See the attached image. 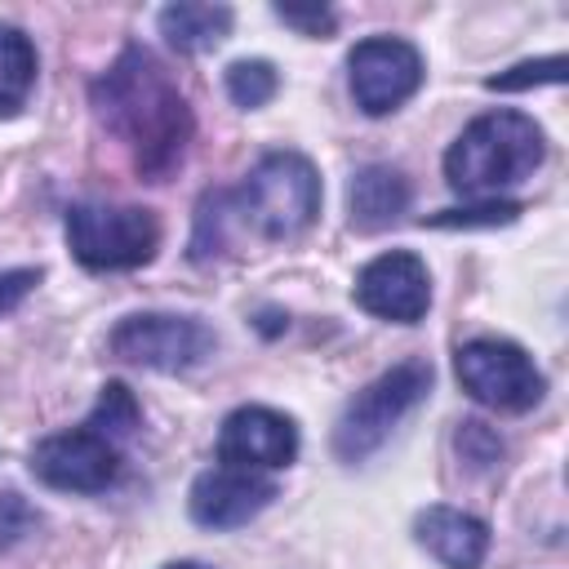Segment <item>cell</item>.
Returning a JSON list of instances; mask_svg holds the SVG:
<instances>
[{
    "label": "cell",
    "mask_w": 569,
    "mask_h": 569,
    "mask_svg": "<svg viewBox=\"0 0 569 569\" xmlns=\"http://www.w3.org/2000/svg\"><path fill=\"white\" fill-rule=\"evenodd\" d=\"M422 53L400 36H369L347 53V84L365 116H391L422 89Z\"/></svg>",
    "instance_id": "obj_9"
},
{
    "label": "cell",
    "mask_w": 569,
    "mask_h": 569,
    "mask_svg": "<svg viewBox=\"0 0 569 569\" xmlns=\"http://www.w3.org/2000/svg\"><path fill=\"white\" fill-rule=\"evenodd\" d=\"M298 458V427L271 405H240L218 427V462L249 471H280Z\"/></svg>",
    "instance_id": "obj_12"
},
{
    "label": "cell",
    "mask_w": 569,
    "mask_h": 569,
    "mask_svg": "<svg viewBox=\"0 0 569 569\" xmlns=\"http://www.w3.org/2000/svg\"><path fill=\"white\" fill-rule=\"evenodd\" d=\"M89 422H93V427H102L111 440H120V445H124V440L138 431V422H142L138 396H133L124 382H102L98 405L89 409Z\"/></svg>",
    "instance_id": "obj_18"
},
{
    "label": "cell",
    "mask_w": 569,
    "mask_h": 569,
    "mask_svg": "<svg viewBox=\"0 0 569 569\" xmlns=\"http://www.w3.org/2000/svg\"><path fill=\"white\" fill-rule=\"evenodd\" d=\"M40 280H44V271H40V267H9V271H0V316L18 311V307H22V298H27Z\"/></svg>",
    "instance_id": "obj_25"
},
{
    "label": "cell",
    "mask_w": 569,
    "mask_h": 569,
    "mask_svg": "<svg viewBox=\"0 0 569 569\" xmlns=\"http://www.w3.org/2000/svg\"><path fill=\"white\" fill-rule=\"evenodd\" d=\"M89 102L102 129L133 151V169L147 182H164L182 164L196 116L151 49L124 44L116 62L93 80Z\"/></svg>",
    "instance_id": "obj_1"
},
{
    "label": "cell",
    "mask_w": 569,
    "mask_h": 569,
    "mask_svg": "<svg viewBox=\"0 0 569 569\" xmlns=\"http://www.w3.org/2000/svg\"><path fill=\"white\" fill-rule=\"evenodd\" d=\"M409 178L396 164H360L347 182V222L356 231H382L409 209Z\"/></svg>",
    "instance_id": "obj_14"
},
{
    "label": "cell",
    "mask_w": 569,
    "mask_h": 569,
    "mask_svg": "<svg viewBox=\"0 0 569 569\" xmlns=\"http://www.w3.org/2000/svg\"><path fill=\"white\" fill-rule=\"evenodd\" d=\"M453 449H458V458H462L471 471H493V467L502 462V453H507L502 436H498L489 422H480V418H462V422H458Z\"/></svg>",
    "instance_id": "obj_21"
},
{
    "label": "cell",
    "mask_w": 569,
    "mask_h": 569,
    "mask_svg": "<svg viewBox=\"0 0 569 569\" xmlns=\"http://www.w3.org/2000/svg\"><path fill=\"white\" fill-rule=\"evenodd\" d=\"M227 209H231V191H204L200 204H196V231H191V262H209L227 249V236H222V222H227Z\"/></svg>",
    "instance_id": "obj_19"
},
{
    "label": "cell",
    "mask_w": 569,
    "mask_h": 569,
    "mask_svg": "<svg viewBox=\"0 0 569 569\" xmlns=\"http://www.w3.org/2000/svg\"><path fill=\"white\" fill-rule=\"evenodd\" d=\"M427 391H431V365L418 356L378 373L369 387H360L342 405V413L333 422V458L365 462L369 453H378L382 440L400 427V418L427 400Z\"/></svg>",
    "instance_id": "obj_4"
},
{
    "label": "cell",
    "mask_w": 569,
    "mask_h": 569,
    "mask_svg": "<svg viewBox=\"0 0 569 569\" xmlns=\"http://www.w3.org/2000/svg\"><path fill=\"white\" fill-rule=\"evenodd\" d=\"M271 13L284 22V27H298L302 36H329L338 27L333 9L325 4H271Z\"/></svg>",
    "instance_id": "obj_23"
},
{
    "label": "cell",
    "mask_w": 569,
    "mask_h": 569,
    "mask_svg": "<svg viewBox=\"0 0 569 569\" xmlns=\"http://www.w3.org/2000/svg\"><path fill=\"white\" fill-rule=\"evenodd\" d=\"M107 347L124 365H142V369H156V373H187V369H196L213 356L218 333L200 316L133 311L111 329Z\"/></svg>",
    "instance_id": "obj_7"
},
{
    "label": "cell",
    "mask_w": 569,
    "mask_h": 569,
    "mask_svg": "<svg viewBox=\"0 0 569 569\" xmlns=\"http://www.w3.org/2000/svg\"><path fill=\"white\" fill-rule=\"evenodd\" d=\"M520 200H471V204H458V209H440V213H427L422 227H507L520 218Z\"/></svg>",
    "instance_id": "obj_20"
},
{
    "label": "cell",
    "mask_w": 569,
    "mask_h": 569,
    "mask_svg": "<svg viewBox=\"0 0 569 569\" xmlns=\"http://www.w3.org/2000/svg\"><path fill=\"white\" fill-rule=\"evenodd\" d=\"M62 227L76 262L89 271H133L151 262L160 249V222L142 204L80 200L67 209Z\"/></svg>",
    "instance_id": "obj_5"
},
{
    "label": "cell",
    "mask_w": 569,
    "mask_h": 569,
    "mask_svg": "<svg viewBox=\"0 0 569 569\" xmlns=\"http://www.w3.org/2000/svg\"><path fill=\"white\" fill-rule=\"evenodd\" d=\"M36 529V511L18 493H0V547H13Z\"/></svg>",
    "instance_id": "obj_24"
},
{
    "label": "cell",
    "mask_w": 569,
    "mask_h": 569,
    "mask_svg": "<svg viewBox=\"0 0 569 569\" xmlns=\"http://www.w3.org/2000/svg\"><path fill=\"white\" fill-rule=\"evenodd\" d=\"M222 84H227V98L240 107V111H258L276 98L280 89V71L276 62L267 58H236L227 71H222Z\"/></svg>",
    "instance_id": "obj_17"
},
{
    "label": "cell",
    "mask_w": 569,
    "mask_h": 569,
    "mask_svg": "<svg viewBox=\"0 0 569 569\" xmlns=\"http://www.w3.org/2000/svg\"><path fill=\"white\" fill-rule=\"evenodd\" d=\"M231 4H200V0H178V4H164L156 13V27L164 36L169 49L178 53H209L218 49L227 36H231Z\"/></svg>",
    "instance_id": "obj_15"
},
{
    "label": "cell",
    "mask_w": 569,
    "mask_h": 569,
    "mask_svg": "<svg viewBox=\"0 0 569 569\" xmlns=\"http://www.w3.org/2000/svg\"><path fill=\"white\" fill-rule=\"evenodd\" d=\"M160 569H209L204 560H169V565H160Z\"/></svg>",
    "instance_id": "obj_26"
},
{
    "label": "cell",
    "mask_w": 569,
    "mask_h": 569,
    "mask_svg": "<svg viewBox=\"0 0 569 569\" xmlns=\"http://www.w3.org/2000/svg\"><path fill=\"white\" fill-rule=\"evenodd\" d=\"M547 156V133L525 111L476 116L445 151V182L471 200H498V191L525 182Z\"/></svg>",
    "instance_id": "obj_2"
},
{
    "label": "cell",
    "mask_w": 569,
    "mask_h": 569,
    "mask_svg": "<svg viewBox=\"0 0 569 569\" xmlns=\"http://www.w3.org/2000/svg\"><path fill=\"white\" fill-rule=\"evenodd\" d=\"M36 84V44L22 27L0 22V116H18Z\"/></svg>",
    "instance_id": "obj_16"
},
{
    "label": "cell",
    "mask_w": 569,
    "mask_h": 569,
    "mask_svg": "<svg viewBox=\"0 0 569 569\" xmlns=\"http://www.w3.org/2000/svg\"><path fill=\"white\" fill-rule=\"evenodd\" d=\"M236 213L267 240H298L320 213V173L302 151H267L231 191Z\"/></svg>",
    "instance_id": "obj_3"
},
{
    "label": "cell",
    "mask_w": 569,
    "mask_h": 569,
    "mask_svg": "<svg viewBox=\"0 0 569 569\" xmlns=\"http://www.w3.org/2000/svg\"><path fill=\"white\" fill-rule=\"evenodd\" d=\"M120 462H124V445L111 440L89 418L80 427L36 440L31 449V476L62 493H102L107 485H116Z\"/></svg>",
    "instance_id": "obj_8"
},
{
    "label": "cell",
    "mask_w": 569,
    "mask_h": 569,
    "mask_svg": "<svg viewBox=\"0 0 569 569\" xmlns=\"http://www.w3.org/2000/svg\"><path fill=\"white\" fill-rule=\"evenodd\" d=\"M351 298L360 311L391 320V325H418L431 307V276L427 262L413 249H387L378 258H369L356 271Z\"/></svg>",
    "instance_id": "obj_10"
},
{
    "label": "cell",
    "mask_w": 569,
    "mask_h": 569,
    "mask_svg": "<svg viewBox=\"0 0 569 569\" xmlns=\"http://www.w3.org/2000/svg\"><path fill=\"white\" fill-rule=\"evenodd\" d=\"M565 80V58H533V62H516L511 71H498L485 80V89L493 93H520V89H538V84H560Z\"/></svg>",
    "instance_id": "obj_22"
},
{
    "label": "cell",
    "mask_w": 569,
    "mask_h": 569,
    "mask_svg": "<svg viewBox=\"0 0 569 569\" xmlns=\"http://www.w3.org/2000/svg\"><path fill=\"white\" fill-rule=\"evenodd\" d=\"M453 373L462 391L498 413H525L542 400L547 378L533 356L511 338H471L453 351Z\"/></svg>",
    "instance_id": "obj_6"
},
{
    "label": "cell",
    "mask_w": 569,
    "mask_h": 569,
    "mask_svg": "<svg viewBox=\"0 0 569 569\" xmlns=\"http://www.w3.org/2000/svg\"><path fill=\"white\" fill-rule=\"evenodd\" d=\"M276 498V480L249 467H231L218 462L209 471H200L191 480L187 493V511L200 529H240L249 520H258Z\"/></svg>",
    "instance_id": "obj_11"
},
{
    "label": "cell",
    "mask_w": 569,
    "mask_h": 569,
    "mask_svg": "<svg viewBox=\"0 0 569 569\" xmlns=\"http://www.w3.org/2000/svg\"><path fill=\"white\" fill-rule=\"evenodd\" d=\"M413 538L445 565V569H480L489 556V525L462 507L431 502L413 516Z\"/></svg>",
    "instance_id": "obj_13"
}]
</instances>
